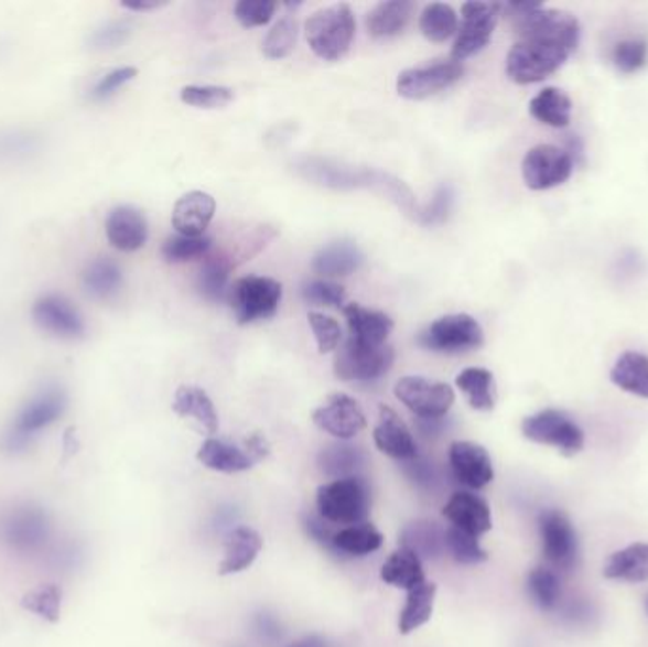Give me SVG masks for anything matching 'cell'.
<instances>
[{"instance_id":"5bb4252c","label":"cell","mask_w":648,"mask_h":647,"mask_svg":"<svg viewBox=\"0 0 648 647\" xmlns=\"http://www.w3.org/2000/svg\"><path fill=\"white\" fill-rule=\"evenodd\" d=\"M465 68L460 62H436L423 67L406 68L397 80V91L404 99L421 101L452 88L461 80Z\"/></svg>"},{"instance_id":"d4e9b609","label":"cell","mask_w":648,"mask_h":647,"mask_svg":"<svg viewBox=\"0 0 648 647\" xmlns=\"http://www.w3.org/2000/svg\"><path fill=\"white\" fill-rule=\"evenodd\" d=\"M82 287L91 299H115L116 294L122 291V268L115 260L108 259V257H97L84 268Z\"/></svg>"},{"instance_id":"f546056e","label":"cell","mask_w":648,"mask_h":647,"mask_svg":"<svg viewBox=\"0 0 648 647\" xmlns=\"http://www.w3.org/2000/svg\"><path fill=\"white\" fill-rule=\"evenodd\" d=\"M42 136L28 128L0 130V165L28 164L42 152Z\"/></svg>"},{"instance_id":"44dd1931","label":"cell","mask_w":648,"mask_h":647,"mask_svg":"<svg viewBox=\"0 0 648 647\" xmlns=\"http://www.w3.org/2000/svg\"><path fill=\"white\" fill-rule=\"evenodd\" d=\"M263 541L257 530L249 526H237L228 533L224 546V560L218 565L220 575L245 572L252 565L258 554L262 551Z\"/></svg>"},{"instance_id":"d6a6232c","label":"cell","mask_w":648,"mask_h":647,"mask_svg":"<svg viewBox=\"0 0 648 647\" xmlns=\"http://www.w3.org/2000/svg\"><path fill=\"white\" fill-rule=\"evenodd\" d=\"M173 410L183 418H194L207 433L218 431V414L210 397L196 386H181L176 389Z\"/></svg>"},{"instance_id":"4dcf8cb0","label":"cell","mask_w":648,"mask_h":647,"mask_svg":"<svg viewBox=\"0 0 648 647\" xmlns=\"http://www.w3.org/2000/svg\"><path fill=\"white\" fill-rule=\"evenodd\" d=\"M529 112L544 126L568 128L573 115V101L563 89L544 88L529 101Z\"/></svg>"},{"instance_id":"9f6ffc18","label":"cell","mask_w":648,"mask_h":647,"mask_svg":"<svg viewBox=\"0 0 648 647\" xmlns=\"http://www.w3.org/2000/svg\"><path fill=\"white\" fill-rule=\"evenodd\" d=\"M123 8H128L131 12H149V10H158V8L165 7V2H158V0H136V2H122Z\"/></svg>"},{"instance_id":"ac0fdd59","label":"cell","mask_w":648,"mask_h":647,"mask_svg":"<svg viewBox=\"0 0 648 647\" xmlns=\"http://www.w3.org/2000/svg\"><path fill=\"white\" fill-rule=\"evenodd\" d=\"M374 443L386 456L399 462H412L418 457V444L413 441L412 431L391 407H379Z\"/></svg>"},{"instance_id":"f6af8a7d","label":"cell","mask_w":648,"mask_h":647,"mask_svg":"<svg viewBox=\"0 0 648 647\" xmlns=\"http://www.w3.org/2000/svg\"><path fill=\"white\" fill-rule=\"evenodd\" d=\"M446 551L460 564H479L487 560V552L479 546L478 538L453 526L446 530Z\"/></svg>"},{"instance_id":"4316f807","label":"cell","mask_w":648,"mask_h":647,"mask_svg":"<svg viewBox=\"0 0 648 647\" xmlns=\"http://www.w3.org/2000/svg\"><path fill=\"white\" fill-rule=\"evenodd\" d=\"M415 4L408 0H391V2H379L371 8L370 14L366 18V29L374 39H389L402 33L408 23L412 20Z\"/></svg>"},{"instance_id":"681fc988","label":"cell","mask_w":648,"mask_h":647,"mask_svg":"<svg viewBox=\"0 0 648 647\" xmlns=\"http://www.w3.org/2000/svg\"><path fill=\"white\" fill-rule=\"evenodd\" d=\"M307 320H310L311 331L315 334L318 354H331L338 348L339 341H342V327H339L338 321L331 315L318 314V312H311Z\"/></svg>"},{"instance_id":"30bf717a","label":"cell","mask_w":648,"mask_h":647,"mask_svg":"<svg viewBox=\"0 0 648 647\" xmlns=\"http://www.w3.org/2000/svg\"><path fill=\"white\" fill-rule=\"evenodd\" d=\"M31 317L42 333L60 341H82L88 331L80 310L63 294H41L33 302Z\"/></svg>"},{"instance_id":"4fadbf2b","label":"cell","mask_w":648,"mask_h":647,"mask_svg":"<svg viewBox=\"0 0 648 647\" xmlns=\"http://www.w3.org/2000/svg\"><path fill=\"white\" fill-rule=\"evenodd\" d=\"M395 396L423 420H439L446 416L455 401V393L447 384L432 382L421 376L400 378L395 386Z\"/></svg>"},{"instance_id":"b9f144b4","label":"cell","mask_w":648,"mask_h":647,"mask_svg":"<svg viewBox=\"0 0 648 647\" xmlns=\"http://www.w3.org/2000/svg\"><path fill=\"white\" fill-rule=\"evenodd\" d=\"M298 21L294 15H284L266 34L262 42V52L270 60H283L291 54L296 46Z\"/></svg>"},{"instance_id":"f1b7e54d","label":"cell","mask_w":648,"mask_h":647,"mask_svg":"<svg viewBox=\"0 0 648 647\" xmlns=\"http://www.w3.org/2000/svg\"><path fill=\"white\" fill-rule=\"evenodd\" d=\"M611 382L626 393L648 399V355L624 352L611 368Z\"/></svg>"},{"instance_id":"bcb514c9","label":"cell","mask_w":648,"mask_h":647,"mask_svg":"<svg viewBox=\"0 0 648 647\" xmlns=\"http://www.w3.org/2000/svg\"><path fill=\"white\" fill-rule=\"evenodd\" d=\"M181 101L196 109H223L234 101V89L226 86H186Z\"/></svg>"},{"instance_id":"7a4b0ae2","label":"cell","mask_w":648,"mask_h":647,"mask_svg":"<svg viewBox=\"0 0 648 647\" xmlns=\"http://www.w3.org/2000/svg\"><path fill=\"white\" fill-rule=\"evenodd\" d=\"M355 14L349 4L323 8L305 21V39L313 54L324 62H339L355 39Z\"/></svg>"},{"instance_id":"f907efd6","label":"cell","mask_w":648,"mask_h":647,"mask_svg":"<svg viewBox=\"0 0 648 647\" xmlns=\"http://www.w3.org/2000/svg\"><path fill=\"white\" fill-rule=\"evenodd\" d=\"M139 71L136 67H118L108 71L101 78H97V83L89 89V97L94 101H105L108 97L115 96L126 84L136 80Z\"/></svg>"},{"instance_id":"6da1fadb","label":"cell","mask_w":648,"mask_h":647,"mask_svg":"<svg viewBox=\"0 0 648 647\" xmlns=\"http://www.w3.org/2000/svg\"><path fill=\"white\" fill-rule=\"evenodd\" d=\"M503 10L518 33L507 55V75L520 86L554 75L581 42V23L569 12L523 2H510Z\"/></svg>"},{"instance_id":"8fae6325","label":"cell","mask_w":648,"mask_h":647,"mask_svg":"<svg viewBox=\"0 0 648 647\" xmlns=\"http://www.w3.org/2000/svg\"><path fill=\"white\" fill-rule=\"evenodd\" d=\"M573 157L554 144H537L527 150L521 162V175L531 191H550L568 183L573 175Z\"/></svg>"},{"instance_id":"52a82bcc","label":"cell","mask_w":648,"mask_h":647,"mask_svg":"<svg viewBox=\"0 0 648 647\" xmlns=\"http://www.w3.org/2000/svg\"><path fill=\"white\" fill-rule=\"evenodd\" d=\"M418 344L436 354H463L484 344V328L473 315H444L419 334Z\"/></svg>"},{"instance_id":"836d02e7","label":"cell","mask_w":648,"mask_h":647,"mask_svg":"<svg viewBox=\"0 0 648 647\" xmlns=\"http://www.w3.org/2000/svg\"><path fill=\"white\" fill-rule=\"evenodd\" d=\"M434 599H436V585L431 581L425 580L408 591L404 607L400 612V634L413 633L431 621Z\"/></svg>"},{"instance_id":"74e56055","label":"cell","mask_w":648,"mask_h":647,"mask_svg":"<svg viewBox=\"0 0 648 647\" xmlns=\"http://www.w3.org/2000/svg\"><path fill=\"white\" fill-rule=\"evenodd\" d=\"M365 464V454L352 444H332L318 456L324 475L334 478L357 477V471Z\"/></svg>"},{"instance_id":"2e32d148","label":"cell","mask_w":648,"mask_h":647,"mask_svg":"<svg viewBox=\"0 0 648 647\" xmlns=\"http://www.w3.org/2000/svg\"><path fill=\"white\" fill-rule=\"evenodd\" d=\"M108 244L122 252H136L149 239V223L141 209L133 205H118L108 213L105 223Z\"/></svg>"},{"instance_id":"816d5d0a","label":"cell","mask_w":648,"mask_h":647,"mask_svg":"<svg viewBox=\"0 0 648 647\" xmlns=\"http://www.w3.org/2000/svg\"><path fill=\"white\" fill-rule=\"evenodd\" d=\"M302 296L313 306L339 308L345 302V289L334 281H311L302 289Z\"/></svg>"},{"instance_id":"60d3db41","label":"cell","mask_w":648,"mask_h":647,"mask_svg":"<svg viewBox=\"0 0 648 647\" xmlns=\"http://www.w3.org/2000/svg\"><path fill=\"white\" fill-rule=\"evenodd\" d=\"M231 262L226 257H207L205 265L202 266V272L197 278V289L203 299L209 302H220L226 294L228 278H230Z\"/></svg>"},{"instance_id":"ffe728a7","label":"cell","mask_w":648,"mask_h":647,"mask_svg":"<svg viewBox=\"0 0 648 647\" xmlns=\"http://www.w3.org/2000/svg\"><path fill=\"white\" fill-rule=\"evenodd\" d=\"M442 515L452 522L453 528L471 533V536H484L492 530V509L486 499L479 498L471 492H457L453 494Z\"/></svg>"},{"instance_id":"3957f363","label":"cell","mask_w":648,"mask_h":647,"mask_svg":"<svg viewBox=\"0 0 648 647\" xmlns=\"http://www.w3.org/2000/svg\"><path fill=\"white\" fill-rule=\"evenodd\" d=\"M67 393L60 386H46L31 397L4 433V449L18 452L28 446L41 431L57 422L67 410Z\"/></svg>"},{"instance_id":"f35d334b","label":"cell","mask_w":648,"mask_h":647,"mask_svg":"<svg viewBox=\"0 0 648 647\" xmlns=\"http://www.w3.org/2000/svg\"><path fill=\"white\" fill-rule=\"evenodd\" d=\"M527 593L542 612H554L561 602L560 575L547 565H539L527 575Z\"/></svg>"},{"instance_id":"603a6c76","label":"cell","mask_w":648,"mask_h":647,"mask_svg":"<svg viewBox=\"0 0 648 647\" xmlns=\"http://www.w3.org/2000/svg\"><path fill=\"white\" fill-rule=\"evenodd\" d=\"M47 518L41 509L25 507L8 520L7 539L18 551H36L47 539Z\"/></svg>"},{"instance_id":"d590c367","label":"cell","mask_w":648,"mask_h":647,"mask_svg":"<svg viewBox=\"0 0 648 647\" xmlns=\"http://www.w3.org/2000/svg\"><path fill=\"white\" fill-rule=\"evenodd\" d=\"M381 546H384V536L370 522L347 526L344 530L336 531V536L332 539L334 551L342 552V554H353V557H365V554L378 551Z\"/></svg>"},{"instance_id":"83f0119b","label":"cell","mask_w":648,"mask_h":647,"mask_svg":"<svg viewBox=\"0 0 648 647\" xmlns=\"http://www.w3.org/2000/svg\"><path fill=\"white\" fill-rule=\"evenodd\" d=\"M197 460L205 467L220 473H239L257 464L249 454L247 446L239 449L237 444L228 443L224 439H207L197 452Z\"/></svg>"},{"instance_id":"9a60e30c","label":"cell","mask_w":648,"mask_h":647,"mask_svg":"<svg viewBox=\"0 0 648 647\" xmlns=\"http://www.w3.org/2000/svg\"><path fill=\"white\" fill-rule=\"evenodd\" d=\"M313 422L324 433L347 441L365 430L366 416L353 397L334 393L326 399L323 407L313 412Z\"/></svg>"},{"instance_id":"7dc6e473","label":"cell","mask_w":648,"mask_h":647,"mask_svg":"<svg viewBox=\"0 0 648 647\" xmlns=\"http://www.w3.org/2000/svg\"><path fill=\"white\" fill-rule=\"evenodd\" d=\"M613 65L624 75H634L641 71L648 62V44L642 39H628L620 41L611 54Z\"/></svg>"},{"instance_id":"6f0895ef","label":"cell","mask_w":648,"mask_h":647,"mask_svg":"<svg viewBox=\"0 0 648 647\" xmlns=\"http://www.w3.org/2000/svg\"><path fill=\"white\" fill-rule=\"evenodd\" d=\"M291 647H326V644L318 636H307L304 640L292 644Z\"/></svg>"},{"instance_id":"1f68e13d","label":"cell","mask_w":648,"mask_h":647,"mask_svg":"<svg viewBox=\"0 0 648 647\" xmlns=\"http://www.w3.org/2000/svg\"><path fill=\"white\" fill-rule=\"evenodd\" d=\"M400 547L415 552L419 559H436L446 551V531L436 526V522L418 520L402 530Z\"/></svg>"},{"instance_id":"ee69618b","label":"cell","mask_w":648,"mask_h":647,"mask_svg":"<svg viewBox=\"0 0 648 647\" xmlns=\"http://www.w3.org/2000/svg\"><path fill=\"white\" fill-rule=\"evenodd\" d=\"M210 249L209 238H188V236H171L165 239L162 246V257L165 262L171 265H183L188 260L199 259L207 255Z\"/></svg>"},{"instance_id":"c3c4849f","label":"cell","mask_w":648,"mask_h":647,"mask_svg":"<svg viewBox=\"0 0 648 647\" xmlns=\"http://www.w3.org/2000/svg\"><path fill=\"white\" fill-rule=\"evenodd\" d=\"M129 34H131V21H107V23H102V25L95 29L94 33L89 34V48L95 50V52L120 48L123 42L128 41Z\"/></svg>"},{"instance_id":"277c9868","label":"cell","mask_w":648,"mask_h":647,"mask_svg":"<svg viewBox=\"0 0 648 647\" xmlns=\"http://www.w3.org/2000/svg\"><path fill=\"white\" fill-rule=\"evenodd\" d=\"M371 494L365 478H336L317 490L318 515L331 525H363L370 517Z\"/></svg>"},{"instance_id":"484cf974","label":"cell","mask_w":648,"mask_h":647,"mask_svg":"<svg viewBox=\"0 0 648 647\" xmlns=\"http://www.w3.org/2000/svg\"><path fill=\"white\" fill-rule=\"evenodd\" d=\"M603 575L607 580L626 583L648 581V543H631L620 551L613 552L605 562Z\"/></svg>"},{"instance_id":"8d00e7d4","label":"cell","mask_w":648,"mask_h":647,"mask_svg":"<svg viewBox=\"0 0 648 647\" xmlns=\"http://www.w3.org/2000/svg\"><path fill=\"white\" fill-rule=\"evenodd\" d=\"M457 388L465 393L474 410H492L495 407V378L487 368H465L457 376Z\"/></svg>"},{"instance_id":"e575fe53","label":"cell","mask_w":648,"mask_h":647,"mask_svg":"<svg viewBox=\"0 0 648 647\" xmlns=\"http://www.w3.org/2000/svg\"><path fill=\"white\" fill-rule=\"evenodd\" d=\"M381 580L386 581L387 585L410 591L413 586L425 581L421 559L415 552L400 547L399 551L392 552L381 568Z\"/></svg>"},{"instance_id":"8992f818","label":"cell","mask_w":648,"mask_h":647,"mask_svg":"<svg viewBox=\"0 0 648 647\" xmlns=\"http://www.w3.org/2000/svg\"><path fill=\"white\" fill-rule=\"evenodd\" d=\"M521 433L533 443L560 450L565 456L579 454L586 443L581 425L563 410L547 409L527 416L521 422Z\"/></svg>"},{"instance_id":"d6986e66","label":"cell","mask_w":648,"mask_h":647,"mask_svg":"<svg viewBox=\"0 0 648 647\" xmlns=\"http://www.w3.org/2000/svg\"><path fill=\"white\" fill-rule=\"evenodd\" d=\"M215 212L216 202L210 194L202 191L188 192L173 207L171 225L181 236L202 238L203 233L209 228Z\"/></svg>"},{"instance_id":"7bdbcfd3","label":"cell","mask_w":648,"mask_h":647,"mask_svg":"<svg viewBox=\"0 0 648 647\" xmlns=\"http://www.w3.org/2000/svg\"><path fill=\"white\" fill-rule=\"evenodd\" d=\"M62 599L63 593L60 586L42 585L25 594L21 600V606L33 614L41 615L42 619L55 623L62 615Z\"/></svg>"},{"instance_id":"ab89813d","label":"cell","mask_w":648,"mask_h":647,"mask_svg":"<svg viewBox=\"0 0 648 647\" xmlns=\"http://www.w3.org/2000/svg\"><path fill=\"white\" fill-rule=\"evenodd\" d=\"M419 29L425 39L431 42H444L457 33L460 23H457V14L450 4L444 2H432L426 4L419 18Z\"/></svg>"},{"instance_id":"db71d44e","label":"cell","mask_w":648,"mask_h":647,"mask_svg":"<svg viewBox=\"0 0 648 647\" xmlns=\"http://www.w3.org/2000/svg\"><path fill=\"white\" fill-rule=\"evenodd\" d=\"M453 202V194L447 186H442L439 192H436V196L432 200V204L429 205V209L423 213V218H421V223H425V225H434V223H440V220H444L447 217V212H450V207H452Z\"/></svg>"},{"instance_id":"f5cc1de1","label":"cell","mask_w":648,"mask_h":647,"mask_svg":"<svg viewBox=\"0 0 648 647\" xmlns=\"http://www.w3.org/2000/svg\"><path fill=\"white\" fill-rule=\"evenodd\" d=\"M276 10H278L276 2L241 0L234 8V14L244 28H262V25L270 23L271 18L276 15Z\"/></svg>"},{"instance_id":"11a10c76","label":"cell","mask_w":648,"mask_h":647,"mask_svg":"<svg viewBox=\"0 0 648 647\" xmlns=\"http://www.w3.org/2000/svg\"><path fill=\"white\" fill-rule=\"evenodd\" d=\"M304 525L311 538L318 541L321 546L332 547V539L336 536V531L332 530L331 522H326L321 515H307Z\"/></svg>"},{"instance_id":"cb8c5ba5","label":"cell","mask_w":648,"mask_h":647,"mask_svg":"<svg viewBox=\"0 0 648 647\" xmlns=\"http://www.w3.org/2000/svg\"><path fill=\"white\" fill-rule=\"evenodd\" d=\"M365 262V255L353 241H334L323 247L313 259V270L324 278H344L357 272Z\"/></svg>"},{"instance_id":"e0dca14e","label":"cell","mask_w":648,"mask_h":647,"mask_svg":"<svg viewBox=\"0 0 648 647\" xmlns=\"http://www.w3.org/2000/svg\"><path fill=\"white\" fill-rule=\"evenodd\" d=\"M453 475L468 488H484L494 481V464L487 450L471 441H455L450 446Z\"/></svg>"},{"instance_id":"9c48e42d","label":"cell","mask_w":648,"mask_h":647,"mask_svg":"<svg viewBox=\"0 0 648 647\" xmlns=\"http://www.w3.org/2000/svg\"><path fill=\"white\" fill-rule=\"evenodd\" d=\"M503 7L492 2H465L461 7L463 23L453 42V62H465L486 48L494 36Z\"/></svg>"},{"instance_id":"ba28073f","label":"cell","mask_w":648,"mask_h":647,"mask_svg":"<svg viewBox=\"0 0 648 647\" xmlns=\"http://www.w3.org/2000/svg\"><path fill=\"white\" fill-rule=\"evenodd\" d=\"M395 363L391 346H368L349 338L334 362V375L344 382H371L386 376Z\"/></svg>"},{"instance_id":"7402d4cb","label":"cell","mask_w":648,"mask_h":647,"mask_svg":"<svg viewBox=\"0 0 648 647\" xmlns=\"http://www.w3.org/2000/svg\"><path fill=\"white\" fill-rule=\"evenodd\" d=\"M344 314L353 341L363 342L368 346H386V341L395 327L389 315L378 310H368L355 302L344 308Z\"/></svg>"},{"instance_id":"7c38bea8","label":"cell","mask_w":648,"mask_h":647,"mask_svg":"<svg viewBox=\"0 0 648 647\" xmlns=\"http://www.w3.org/2000/svg\"><path fill=\"white\" fill-rule=\"evenodd\" d=\"M540 543L548 564L558 570H573L579 564V538L573 522L560 509H547L539 515Z\"/></svg>"},{"instance_id":"5b68a950","label":"cell","mask_w":648,"mask_h":647,"mask_svg":"<svg viewBox=\"0 0 648 647\" xmlns=\"http://www.w3.org/2000/svg\"><path fill=\"white\" fill-rule=\"evenodd\" d=\"M283 299V287L271 278L247 276L228 289V300L239 325L270 320Z\"/></svg>"},{"instance_id":"680465c9","label":"cell","mask_w":648,"mask_h":647,"mask_svg":"<svg viewBox=\"0 0 648 647\" xmlns=\"http://www.w3.org/2000/svg\"><path fill=\"white\" fill-rule=\"evenodd\" d=\"M645 610H647V614H648V594H647V599H645Z\"/></svg>"}]
</instances>
